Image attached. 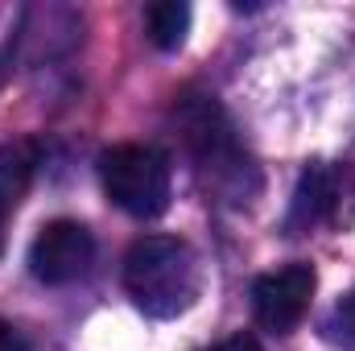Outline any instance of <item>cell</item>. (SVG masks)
Wrapping results in <instances>:
<instances>
[{"label": "cell", "mask_w": 355, "mask_h": 351, "mask_svg": "<svg viewBox=\"0 0 355 351\" xmlns=\"http://www.w3.org/2000/svg\"><path fill=\"white\" fill-rule=\"evenodd\" d=\"M124 289L149 318H178L202 293L198 252L178 236H145L124 257Z\"/></svg>", "instance_id": "obj_1"}, {"label": "cell", "mask_w": 355, "mask_h": 351, "mask_svg": "<svg viewBox=\"0 0 355 351\" xmlns=\"http://www.w3.org/2000/svg\"><path fill=\"white\" fill-rule=\"evenodd\" d=\"M99 182H103V194L137 219H157L170 207V162L153 145L103 149L99 153Z\"/></svg>", "instance_id": "obj_2"}, {"label": "cell", "mask_w": 355, "mask_h": 351, "mask_svg": "<svg viewBox=\"0 0 355 351\" xmlns=\"http://www.w3.org/2000/svg\"><path fill=\"white\" fill-rule=\"evenodd\" d=\"M314 289H318V273H314V264H306V261H293V264L272 268V273H261L252 281L257 323L268 327L272 335H289L306 318Z\"/></svg>", "instance_id": "obj_3"}, {"label": "cell", "mask_w": 355, "mask_h": 351, "mask_svg": "<svg viewBox=\"0 0 355 351\" xmlns=\"http://www.w3.org/2000/svg\"><path fill=\"white\" fill-rule=\"evenodd\" d=\"M95 261V236L79 219H54L37 232L29 248V273L46 285H67L83 277Z\"/></svg>", "instance_id": "obj_4"}, {"label": "cell", "mask_w": 355, "mask_h": 351, "mask_svg": "<svg viewBox=\"0 0 355 351\" xmlns=\"http://www.w3.org/2000/svg\"><path fill=\"white\" fill-rule=\"evenodd\" d=\"M339 211V174L331 166H310L297 190H293V211H289V228H314L327 223Z\"/></svg>", "instance_id": "obj_5"}, {"label": "cell", "mask_w": 355, "mask_h": 351, "mask_svg": "<svg viewBox=\"0 0 355 351\" xmlns=\"http://www.w3.org/2000/svg\"><path fill=\"white\" fill-rule=\"evenodd\" d=\"M37 170V145L33 141H8L0 145V252H4V228L12 211L21 207L29 182Z\"/></svg>", "instance_id": "obj_6"}, {"label": "cell", "mask_w": 355, "mask_h": 351, "mask_svg": "<svg viewBox=\"0 0 355 351\" xmlns=\"http://www.w3.org/2000/svg\"><path fill=\"white\" fill-rule=\"evenodd\" d=\"M145 33L157 50H178L190 33V4L182 0H157L145 8Z\"/></svg>", "instance_id": "obj_7"}, {"label": "cell", "mask_w": 355, "mask_h": 351, "mask_svg": "<svg viewBox=\"0 0 355 351\" xmlns=\"http://www.w3.org/2000/svg\"><path fill=\"white\" fill-rule=\"evenodd\" d=\"M327 335H331V343H339L343 351H355V289L335 302V310L327 318Z\"/></svg>", "instance_id": "obj_8"}, {"label": "cell", "mask_w": 355, "mask_h": 351, "mask_svg": "<svg viewBox=\"0 0 355 351\" xmlns=\"http://www.w3.org/2000/svg\"><path fill=\"white\" fill-rule=\"evenodd\" d=\"M202 351H265L252 335H227V339H219V343H211V348Z\"/></svg>", "instance_id": "obj_9"}, {"label": "cell", "mask_w": 355, "mask_h": 351, "mask_svg": "<svg viewBox=\"0 0 355 351\" xmlns=\"http://www.w3.org/2000/svg\"><path fill=\"white\" fill-rule=\"evenodd\" d=\"M0 351H29L25 335H21L12 323H4V318H0Z\"/></svg>", "instance_id": "obj_10"}]
</instances>
